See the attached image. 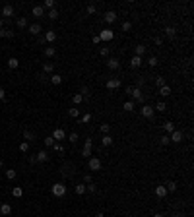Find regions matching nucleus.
Wrapping results in <instances>:
<instances>
[{
	"label": "nucleus",
	"mask_w": 194,
	"mask_h": 217,
	"mask_svg": "<svg viewBox=\"0 0 194 217\" xmlns=\"http://www.w3.org/2000/svg\"><path fill=\"white\" fill-rule=\"evenodd\" d=\"M126 93L132 97V101H136V103H146V95L142 93V89L140 87H134V86H130V87H126Z\"/></svg>",
	"instance_id": "1"
},
{
	"label": "nucleus",
	"mask_w": 194,
	"mask_h": 217,
	"mask_svg": "<svg viewBox=\"0 0 194 217\" xmlns=\"http://www.w3.org/2000/svg\"><path fill=\"white\" fill-rule=\"evenodd\" d=\"M51 192H52V196H56V198H64L66 196V186L62 182H55L51 186Z\"/></svg>",
	"instance_id": "2"
},
{
	"label": "nucleus",
	"mask_w": 194,
	"mask_h": 217,
	"mask_svg": "<svg viewBox=\"0 0 194 217\" xmlns=\"http://www.w3.org/2000/svg\"><path fill=\"white\" fill-rule=\"evenodd\" d=\"M101 167H103V163L99 157H90V161H87V169L90 171H99Z\"/></svg>",
	"instance_id": "3"
},
{
	"label": "nucleus",
	"mask_w": 194,
	"mask_h": 217,
	"mask_svg": "<svg viewBox=\"0 0 194 217\" xmlns=\"http://www.w3.org/2000/svg\"><path fill=\"white\" fill-rule=\"evenodd\" d=\"M140 113H142V116H144V118H153L155 110L151 109V105H144V107L140 109Z\"/></svg>",
	"instance_id": "4"
},
{
	"label": "nucleus",
	"mask_w": 194,
	"mask_h": 217,
	"mask_svg": "<svg viewBox=\"0 0 194 217\" xmlns=\"http://www.w3.org/2000/svg\"><path fill=\"white\" fill-rule=\"evenodd\" d=\"M182 138H185L182 130H175V132H171V134H169V140H171V142H175V144H181Z\"/></svg>",
	"instance_id": "5"
},
{
	"label": "nucleus",
	"mask_w": 194,
	"mask_h": 217,
	"mask_svg": "<svg viewBox=\"0 0 194 217\" xmlns=\"http://www.w3.org/2000/svg\"><path fill=\"white\" fill-rule=\"evenodd\" d=\"M99 39H101V41H113L115 39L113 29H103L101 33H99Z\"/></svg>",
	"instance_id": "6"
},
{
	"label": "nucleus",
	"mask_w": 194,
	"mask_h": 217,
	"mask_svg": "<svg viewBox=\"0 0 194 217\" xmlns=\"http://www.w3.org/2000/svg\"><path fill=\"white\" fill-rule=\"evenodd\" d=\"M52 140H58V142H62V140H66V132L62 130V128H55V132H52Z\"/></svg>",
	"instance_id": "7"
},
{
	"label": "nucleus",
	"mask_w": 194,
	"mask_h": 217,
	"mask_svg": "<svg viewBox=\"0 0 194 217\" xmlns=\"http://www.w3.org/2000/svg\"><path fill=\"white\" fill-rule=\"evenodd\" d=\"M105 86H107V89H118L120 87V80L118 78H111V80H107V83H105Z\"/></svg>",
	"instance_id": "8"
},
{
	"label": "nucleus",
	"mask_w": 194,
	"mask_h": 217,
	"mask_svg": "<svg viewBox=\"0 0 194 217\" xmlns=\"http://www.w3.org/2000/svg\"><path fill=\"white\" fill-rule=\"evenodd\" d=\"M103 18H105V22H107V23H115V22H117V12H113V10H107Z\"/></svg>",
	"instance_id": "9"
},
{
	"label": "nucleus",
	"mask_w": 194,
	"mask_h": 217,
	"mask_svg": "<svg viewBox=\"0 0 194 217\" xmlns=\"http://www.w3.org/2000/svg\"><path fill=\"white\" fill-rule=\"evenodd\" d=\"M107 68H109V70H118V68H120L118 58H107Z\"/></svg>",
	"instance_id": "10"
},
{
	"label": "nucleus",
	"mask_w": 194,
	"mask_h": 217,
	"mask_svg": "<svg viewBox=\"0 0 194 217\" xmlns=\"http://www.w3.org/2000/svg\"><path fill=\"white\" fill-rule=\"evenodd\" d=\"M43 39H45V43H55V41H56V31L49 29V31L43 35Z\"/></svg>",
	"instance_id": "11"
},
{
	"label": "nucleus",
	"mask_w": 194,
	"mask_h": 217,
	"mask_svg": "<svg viewBox=\"0 0 194 217\" xmlns=\"http://www.w3.org/2000/svg\"><path fill=\"white\" fill-rule=\"evenodd\" d=\"M27 29H29L31 35H41V31H43L41 23H31V25H27Z\"/></svg>",
	"instance_id": "12"
},
{
	"label": "nucleus",
	"mask_w": 194,
	"mask_h": 217,
	"mask_svg": "<svg viewBox=\"0 0 194 217\" xmlns=\"http://www.w3.org/2000/svg\"><path fill=\"white\" fill-rule=\"evenodd\" d=\"M31 16H33V18H43V16H45V8L43 6H33Z\"/></svg>",
	"instance_id": "13"
},
{
	"label": "nucleus",
	"mask_w": 194,
	"mask_h": 217,
	"mask_svg": "<svg viewBox=\"0 0 194 217\" xmlns=\"http://www.w3.org/2000/svg\"><path fill=\"white\" fill-rule=\"evenodd\" d=\"M2 16H4V18H12V16H14V6H12V4H6V6L2 8Z\"/></svg>",
	"instance_id": "14"
},
{
	"label": "nucleus",
	"mask_w": 194,
	"mask_h": 217,
	"mask_svg": "<svg viewBox=\"0 0 194 217\" xmlns=\"http://www.w3.org/2000/svg\"><path fill=\"white\" fill-rule=\"evenodd\" d=\"M155 196H157V198H165V196H167L165 184H159V186H155Z\"/></svg>",
	"instance_id": "15"
},
{
	"label": "nucleus",
	"mask_w": 194,
	"mask_h": 217,
	"mask_svg": "<svg viewBox=\"0 0 194 217\" xmlns=\"http://www.w3.org/2000/svg\"><path fill=\"white\" fill-rule=\"evenodd\" d=\"M146 54V45H136L134 47V56H140L142 58Z\"/></svg>",
	"instance_id": "16"
},
{
	"label": "nucleus",
	"mask_w": 194,
	"mask_h": 217,
	"mask_svg": "<svg viewBox=\"0 0 194 217\" xmlns=\"http://www.w3.org/2000/svg\"><path fill=\"white\" fill-rule=\"evenodd\" d=\"M80 95L83 97V101H87V99H91V91H90V87H87V86H83V87L80 89Z\"/></svg>",
	"instance_id": "17"
},
{
	"label": "nucleus",
	"mask_w": 194,
	"mask_h": 217,
	"mask_svg": "<svg viewBox=\"0 0 194 217\" xmlns=\"http://www.w3.org/2000/svg\"><path fill=\"white\" fill-rule=\"evenodd\" d=\"M35 159H37V161H39V163H45V161H47V159H49V153H47V151H45V149H41V151H39V153H37V155H35Z\"/></svg>",
	"instance_id": "18"
},
{
	"label": "nucleus",
	"mask_w": 194,
	"mask_h": 217,
	"mask_svg": "<svg viewBox=\"0 0 194 217\" xmlns=\"http://www.w3.org/2000/svg\"><path fill=\"white\" fill-rule=\"evenodd\" d=\"M0 37H4V39H14V31L12 29H0Z\"/></svg>",
	"instance_id": "19"
},
{
	"label": "nucleus",
	"mask_w": 194,
	"mask_h": 217,
	"mask_svg": "<svg viewBox=\"0 0 194 217\" xmlns=\"http://www.w3.org/2000/svg\"><path fill=\"white\" fill-rule=\"evenodd\" d=\"M49 82L52 83V86H60V83H62V76H60V74H52Z\"/></svg>",
	"instance_id": "20"
},
{
	"label": "nucleus",
	"mask_w": 194,
	"mask_h": 217,
	"mask_svg": "<svg viewBox=\"0 0 194 217\" xmlns=\"http://www.w3.org/2000/svg\"><path fill=\"white\" fill-rule=\"evenodd\" d=\"M18 66H19V60H18V58H14V56H10L8 58V68H10V70H16Z\"/></svg>",
	"instance_id": "21"
},
{
	"label": "nucleus",
	"mask_w": 194,
	"mask_h": 217,
	"mask_svg": "<svg viewBox=\"0 0 194 217\" xmlns=\"http://www.w3.org/2000/svg\"><path fill=\"white\" fill-rule=\"evenodd\" d=\"M165 35L169 37V39H175V35H177V29L173 27V25H167V27H165Z\"/></svg>",
	"instance_id": "22"
},
{
	"label": "nucleus",
	"mask_w": 194,
	"mask_h": 217,
	"mask_svg": "<svg viewBox=\"0 0 194 217\" xmlns=\"http://www.w3.org/2000/svg\"><path fill=\"white\" fill-rule=\"evenodd\" d=\"M101 144H103V147H109V145H113V138L109 136V134H103V138H101Z\"/></svg>",
	"instance_id": "23"
},
{
	"label": "nucleus",
	"mask_w": 194,
	"mask_h": 217,
	"mask_svg": "<svg viewBox=\"0 0 194 217\" xmlns=\"http://www.w3.org/2000/svg\"><path fill=\"white\" fill-rule=\"evenodd\" d=\"M43 54H45L47 58H51V56L56 54V49H55V47H45V49H43Z\"/></svg>",
	"instance_id": "24"
},
{
	"label": "nucleus",
	"mask_w": 194,
	"mask_h": 217,
	"mask_svg": "<svg viewBox=\"0 0 194 217\" xmlns=\"http://www.w3.org/2000/svg\"><path fill=\"white\" fill-rule=\"evenodd\" d=\"M74 192H76L78 196H83V194H86V184H83V182L76 184V186H74Z\"/></svg>",
	"instance_id": "25"
},
{
	"label": "nucleus",
	"mask_w": 194,
	"mask_h": 217,
	"mask_svg": "<svg viewBox=\"0 0 194 217\" xmlns=\"http://www.w3.org/2000/svg\"><path fill=\"white\" fill-rule=\"evenodd\" d=\"M0 213H2V215H10V213H12V205H10V204H2V205H0Z\"/></svg>",
	"instance_id": "26"
},
{
	"label": "nucleus",
	"mask_w": 194,
	"mask_h": 217,
	"mask_svg": "<svg viewBox=\"0 0 194 217\" xmlns=\"http://www.w3.org/2000/svg\"><path fill=\"white\" fill-rule=\"evenodd\" d=\"M163 130H165V134L169 136L171 132H175L177 128H175V124H173V122H163Z\"/></svg>",
	"instance_id": "27"
},
{
	"label": "nucleus",
	"mask_w": 194,
	"mask_h": 217,
	"mask_svg": "<svg viewBox=\"0 0 194 217\" xmlns=\"http://www.w3.org/2000/svg\"><path fill=\"white\" fill-rule=\"evenodd\" d=\"M72 103H74V107H78V105L83 103V97H82L80 93H74V95H72Z\"/></svg>",
	"instance_id": "28"
},
{
	"label": "nucleus",
	"mask_w": 194,
	"mask_h": 217,
	"mask_svg": "<svg viewBox=\"0 0 194 217\" xmlns=\"http://www.w3.org/2000/svg\"><path fill=\"white\" fill-rule=\"evenodd\" d=\"M159 95H161V97H169V95H171V87L165 83L163 87H159Z\"/></svg>",
	"instance_id": "29"
},
{
	"label": "nucleus",
	"mask_w": 194,
	"mask_h": 217,
	"mask_svg": "<svg viewBox=\"0 0 194 217\" xmlns=\"http://www.w3.org/2000/svg\"><path fill=\"white\" fill-rule=\"evenodd\" d=\"M16 25H18L19 29L27 27V18H23V16H22V18H18V19H16Z\"/></svg>",
	"instance_id": "30"
},
{
	"label": "nucleus",
	"mask_w": 194,
	"mask_h": 217,
	"mask_svg": "<svg viewBox=\"0 0 194 217\" xmlns=\"http://www.w3.org/2000/svg\"><path fill=\"white\" fill-rule=\"evenodd\" d=\"M122 109L126 110V113H132V110L136 109V103H134V101H126V103L122 105Z\"/></svg>",
	"instance_id": "31"
},
{
	"label": "nucleus",
	"mask_w": 194,
	"mask_h": 217,
	"mask_svg": "<svg viewBox=\"0 0 194 217\" xmlns=\"http://www.w3.org/2000/svg\"><path fill=\"white\" fill-rule=\"evenodd\" d=\"M130 66H132V68H140V66H142V58H140V56H132Z\"/></svg>",
	"instance_id": "32"
},
{
	"label": "nucleus",
	"mask_w": 194,
	"mask_h": 217,
	"mask_svg": "<svg viewBox=\"0 0 194 217\" xmlns=\"http://www.w3.org/2000/svg\"><path fill=\"white\" fill-rule=\"evenodd\" d=\"M12 196H14V198H22V196H23V190L19 188V186H14V188H12Z\"/></svg>",
	"instance_id": "33"
},
{
	"label": "nucleus",
	"mask_w": 194,
	"mask_h": 217,
	"mask_svg": "<svg viewBox=\"0 0 194 217\" xmlns=\"http://www.w3.org/2000/svg\"><path fill=\"white\" fill-rule=\"evenodd\" d=\"M47 18H49V19H56V18H58V10H56V8L49 10V14H47Z\"/></svg>",
	"instance_id": "34"
},
{
	"label": "nucleus",
	"mask_w": 194,
	"mask_h": 217,
	"mask_svg": "<svg viewBox=\"0 0 194 217\" xmlns=\"http://www.w3.org/2000/svg\"><path fill=\"white\" fill-rule=\"evenodd\" d=\"M68 142H72V144H76L78 140H80V136H78V132H72V134H68Z\"/></svg>",
	"instance_id": "35"
},
{
	"label": "nucleus",
	"mask_w": 194,
	"mask_h": 217,
	"mask_svg": "<svg viewBox=\"0 0 194 217\" xmlns=\"http://www.w3.org/2000/svg\"><path fill=\"white\" fill-rule=\"evenodd\" d=\"M52 70H55V66H52L51 62H45V64H43V74H51Z\"/></svg>",
	"instance_id": "36"
},
{
	"label": "nucleus",
	"mask_w": 194,
	"mask_h": 217,
	"mask_svg": "<svg viewBox=\"0 0 194 217\" xmlns=\"http://www.w3.org/2000/svg\"><path fill=\"white\" fill-rule=\"evenodd\" d=\"M23 138H25V142H27V144H29L31 140H35V136H33V132H31V130H25V132H23Z\"/></svg>",
	"instance_id": "37"
},
{
	"label": "nucleus",
	"mask_w": 194,
	"mask_h": 217,
	"mask_svg": "<svg viewBox=\"0 0 194 217\" xmlns=\"http://www.w3.org/2000/svg\"><path fill=\"white\" fill-rule=\"evenodd\" d=\"M52 149H55L56 153H64V145H62L60 142H55V145H52Z\"/></svg>",
	"instance_id": "38"
},
{
	"label": "nucleus",
	"mask_w": 194,
	"mask_h": 217,
	"mask_svg": "<svg viewBox=\"0 0 194 217\" xmlns=\"http://www.w3.org/2000/svg\"><path fill=\"white\" fill-rule=\"evenodd\" d=\"M165 188H167V192H175L177 190V182H173V180H169L165 184Z\"/></svg>",
	"instance_id": "39"
},
{
	"label": "nucleus",
	"mask_w": 194,
	"mask_h": 217,
	"mask_svg": "<svg viewBox=\"0 0 194 217\" xmlns=\"http://www.w3.org/2000/svg\"><path fill=\"white\" fill-rule=\"evenodd\" d=\"M43 8L52 10V8H55V0H45V2H43Z\"/></svg>",
	"instance_id": "40"
},
{
	"label": "nucleus",
	"mask_w": 194,
	"mask_h": 217,
	"mask_svg": "<svg viewBox=\"0 0 194 217\" xmlns=\"http://www.w3.org/2000/svg\"><path fill=\"white\" fill-rule=\"evenodd\" d=\"M86 192H97V186H95V184H93V182H90V184H86Z\"/></svg>",
	"instance_id": "41"
},
{
	"label": "nucleus",
	"mask_w": 194,
	"mask_h": 217,
	"mask_svg": "<svg viewBox=\"0 0 194 217\" xmlns=\"http://www.w3.org/2000/svg\"><path fill=\"white\" fill-rule=\"evenodd\" d=\"M19 151H22V153L29 151V144H27V142H22V144H19Z\"/></svg>",
	"instance_id": "42"
},
{
	"label": "nucleus",
	"mask_w": 194,
	"mask_h": 217,
	"mask_svg": "<svg viewBox=\"0 0 194 217\" xmlns=\"http://www.w3.org/2000/svg\"><path fill=\"white\" fill-rule=\"evenodd\" d=\"M16 174H18V173H16L14 169H10V171H6V178H8V180H14Z\"/></svg>",
	"instance_id": "43"
},
{
	"label": "nucleus",
	"mask_w": 194,
	"mask_h": 217,
	"mask_svg": "<svg viewBox=\"0 0 194 217\" xmlns=\"http://www.w3.org/2000/svg\"><path fill=\"white\" fill-rule=\"evenodd\" d=\"M155 83H157V87H163L165 86V78L163 76H157L155 78Z\"/></svg>",
	"instance_id": "44"
},
{
	"label": "nucleus",
	"mask_w": 194,
	"mask_h": 217,
	"mask_svg": "<svg viewBox=\"0 0 194 217\" xmlns=\"http://www.w3.org/2000/svg\"><path fill=\"white\" fill-rule=\"evenodd\" d=\"M68 114H70V116H72V118H78V116H80V110H78V109H74V107H72L70 110H68Z\"/></svg>",
	"instance_id": "45"
},
{
	"label": "nucleus",
	"mask_w": 194,
	"mask_h": 217,
	"mask_svg": "<svg viewBox=\"0 0 194 217\" xmlns=\"http://www.w3.org/2000/svg\"><path fill=\"white\" fill-rule=\"evenodd\" d=\"M109 130H111L109 124H101V126H99V132H101V134H109Z\"/></svg>",
	"instance_id": "46"
},
{
	"label": "nucleus",
	"mask_w": 194,
	"mask_h": 217,
	"mask_svg": "<svg viewBox=\"0 0 194 217\" xmlns=\"http://www.w3.org/2000/svg\"><path fill=\"white\" fill-rule=\"evenodd\" d=\"M155 109H157V110H159V113H163V110H167V105H165L163 101H159V103H157V105H155Z\"/></svg>",
	"instance_id": "47"
},
{
	"label": "nucleus",
	"mask_w": 194,
	"mask_h": 217,
	"mask_svg": "<svg viewBox=\"0 0 194 217\" xmlns=\"http://www.w3.org/2000/svg\"><path fill=\"white\" fill-rule=\"evenodd\" d=\"M45 145H47V147H52V145H55V140H52V136L45 138Z\"/></svg>",
	"instance_id": "48"
},
{
	"label": "nucleus",
	"mask_w": 194,
	"mask_h": 217,
	"mask_svg": "<svg viewBox=\"0 0 194 217\" xmlns=\"http://www.w3.org/2000/svg\"><path fill=\"white\" fill-rule=\"evenodd\" d=\"M91 149H93V147H83V149H82V155H83V157H90V155H91Z\"/></svg>",
	"instance_id": "49"
},
{
	"label": "nucleus",
	"mask_w": 194,
	"mask_h": 217,
	"mask_svg": "<svg viewBox=\"0 0 194 217\" xmlns=\"http://www.w3.org/2000/svg\"><path fill=\"white\" fill-rule=\"evenodd\" d=\"M159 142H161V145H169V144H171V140H169V136H167V134H165L163 138H161Z\"/></svg>",
	"instance_id": "50"
},
{
	"label": "nucleus",
	"mask_w": 194,
	"mask_h": 217,
	"mask_svg": "<svg viewBox=\"0 0 194 217\" xmlns=\"http://www.w3.org/2000/svg\"><path fill=\"white\" fill-rule=\"evenodd\" d=\"M99 54H101V56H109V47H101V49H99Z\"/></svg>",
	"instance_id": "51"
},
{
	"label": "nucleus",
	"mask_w": 194,
	"mask_h": 217,
	"mask_svg": "<svg viewBox=\"0 0 194 217\" xmlns=\"http://www.w3.org/2000/svg\"><path fill=\"white\" fill-rule=\"evenodd\" d=\"M148 64H150L151 68L157 66V58H155V56H150V58H148Z\"/></svg>",
	"instance_id": "52"
},
{
	"label": "nucleus",
	"mask_w": 194,
	"mask_h": 217,
	"mask_svg": "<svg viewBox=\"0 0 194 217\" xmlns=\"http://www.w3.org/2000/svg\"><path fill=\"white\" fill-rule=\"evenodd\" d=\"M132 29V22H124L122 23V31H130Z\"/></svg>",
	"instance_id": "53"
},
{
	"label": "nucleus",
	"mask_w": 194,
	"mask_h": 217,
	"mask_svg": "<svg viewBox=\"0 0 194 217\" xmlns=\"http://www.w3.org/2000/svg\"><path fill=\"white\" fill-rule=\"evenodd\" d=\"M90 182H93V180H91V174L86 173V174H83V184H90Z\"/></svg>",
	"instance_id": "54"
},
{
	"label": "nucleus",
	"mask_w": 194,
	"mask_h": 217,
	"mask_svg": "<svg viewBox=\"0 0 194 217\" xmlns=\"http://www.w3.org/2000/svg\"><path fill=\"white\" fill-rule=\"evenodd\" d=\"M95 12H97V8H95V4H90V6H87V14H90V16H91V14H95Z\"/></svg>",
	"instance_id": "55"
},
{
	"label": "nucleus",
	"mask_w": 194,
	"mask_h": 217,
	"mask_svg": "<svg viewBox=\"0 0 194 217\" xmlns=\"http://www.w3.org/2000/svg\"><path fill=\"white\" fill-rule=\"evenodd\" d=\"M80 120H82V122H90V120H91V114H90V113H86Z\"/></svg>",
	"instance_id": "56"
},
{
	"label": "nucleus",
	"mask_w": 194,
	"mask_h": 217,
	"mask_svg": "<svg viewBox=\"0 0 194 217\" xmlns=\"http://www.w3.org/2000/svg\"><path fill=\"white\" fill-rule=\"evenodd\" d=\"M91 43H93V45H97V43H101V39H99V35H93V39H91Z\"/></svg>",
	"instance_id": "57"
},
{
	"label": "nucleus",
	"mask_w": 194,
	"mask_h": 217,
	"mask_svg": "<svg viewBox=\"0 0 194 217\" xmlns=\"http://www.w3.org/2000/svg\"><path fill=\"white\" fill-rule=\"evenodd\" d=\"M4 97H6V91H4V87H0V101H2Z\"/></svg>",
	"instance_id": "58"
},
{
	"label": "nucleus",
	"mask_w": 194,
	"mask_h": 217,
	"mask_svg": "<svg viewBox=\"0 0 194 217\" xmlns=\"http://www.w3.org/2000/svg\"><path fill=\"white\" fill-rule=\"evenodd\" d=\"M153 43H155V45H161V43H163V39H161V37H155Z\"/></svg>",
	"instance_id": "59"
},
{
	"label": "nucleus",
	"mask_w": 194,
	"mask_h": 217,
	"mask_svg": "<svg viewBox=\"0 0 194 217\" xmlns=\"http://www.w3.org/2000/svg\"><path fill=\"white\" fill-rule=\"evenodd\" d=\"M27 159H29V163H37V159H35V155H29Z\"/></svg>",
	"instance_id": "60"
},
{
	"label": "nucleus",
	"mask_w": 194,
	"mask_h": 217,
	"mask_svg": "<svg viewBox=\"0 0 194 217\" xmlns=\"http://www.w3.org/2000/svg\"><path fill=\"white\" fill-rule=\"evenodd\" d=\"M0 29H4V19L0 18Z\"/></svg>",
	"instance_id": "61"
},
{
	"label": "nucleus",
	"mask_w": 194,
	"mask_h": 217,
	"mask_svg": "<svg viewBox=\"0 0 194 217\" xmlns=\"http://www.w3.org/2000/svg\"><path fill=\"white\" fill-rule=\"evenodd\" d=\"M95 217H105V215L101 213V211H99V213H95Z\"/></svg>",
	"instance_id": "62"
},
{
	"label": "nucleus",
	"mask_w": 194,
	"mask_h": 217,
	"mask_svg": "<svg viewBox=\"0 0 194 217\" xmlns=\"http://www.w3.org/2000/svg\"><path fill=\"white\" fill-rule=\"evenodd\" d=\"M153 217H165V215H163V213H155Z\"/></svg>",
	"instance_id": "63"
},
{
	"label": "nucleus",
	"mask_w": 194,
	"mask_h": 217,
	"mask_svg": "<svg viewBox=\"0 0 194 217\" xmlns=\"http://www.w3.org/2000/svg\"><path fill=\"white\" fill-rule=\"evenodd\" d=\"M0 169H2V159H0Z\"/></svg>",
	"instance_id": "64"
}]
</instances>
